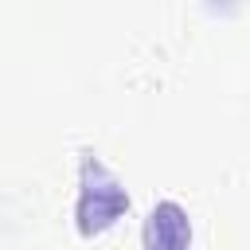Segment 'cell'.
Listing matches in <instances>:
<instances>
[{
	"label": "cell",
	"instance_id": "cell-1",
	"mask_svg": "<svg viewBox=\"0 0 250 250\" xmlns=\"http://www.w3.org/2000/svg\"><path fill=\"white\" fill-rule=\"evenodd\" d=\"M121 211H125V191L117 188V180H109L105 172H102V184H90V180H86L82 199H78V219H82L86 230H90V227L98 230V227L113 223Z\"/></svg>",
	"mask_w": 250,
	"mask_h": 250
},
{
	"label": "cell",
	"instance_id": "cell-2",
	"mask_svg": "<svg viewBox=\"0 0 250 250\" xmlns=\"http://www.w3.org/2000/svg\"><path fill=\"white\" fill-rule=\"evenodd\" d=\"M191 238L188 215L180 211V203H156L148 223H145V246L148 250H184Z\"/></svg>",
	"mask_w": 250,
	"mask_h": 250
}]
</instances>
